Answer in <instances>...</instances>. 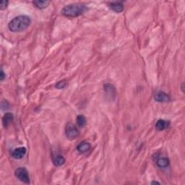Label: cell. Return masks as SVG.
Segmentation results:
<instances>
[{"instance_id":"12","label":"cell","mask_w":185,"mask_h":185,"mask_svg":"<svg viewBox=\"0 0 185 185\" xmlns=\"http://www.w3.org/2000/svg\"><path fill=\"white\" fill-rule=\"evenodd\" d=\"M104 87L105 91H106L107 93H110V96L114 98V96H115L116 94V88H114V86L110 83H106L104 85Z\"/></svg>"},{"instance_id":"17","label":"cell","mask_w":185,"mask_h":185,"mask_svg":"<svg viewBox=\"0 0 185 185\" xmlns=\"http://www.w3.org/2000/svg\"><path fill=\"white\" fill-rule=\"evenodd\" d=\"M9 108H10V103H9L8 100H2V103H1V109H2V110L4 111V110L8 109Z\"/></svg>"},{"instance_id":"4","label":"cell","mask_w":185,"mask_h":185,"mask_svg":"<svg viewBox=\"0 0 185 185\" xmlns=\"http://www.w3.org/2000/svg\"><path fill=\"white\" fill-rule=\"evenodd\" d=\"M15 177L20 180V182L25 184L30 183V177L28 172L26 168L24 167H20L15 170Z\"/></svg>"},{"instance_id":"13","label":"cell","mask_w":185,"mask_h":185,"mask_svg":"<svg viewBox=\"0 0 185 185\" xmlns=\"http://www.w3.org/2000/svg\"><path fill=\"white\" fill-rule=\"evenodd\" d=\"M13 121V115L11 113H6L2 119V122L4 127H8L9 125Z\"/></svg>"},{"instance_id":"5","label":"cell","mask_w":185,"mask_h":185,"mask_svg":"<svg viewBox=\"0 0 185 185\" xmlns=\"http://www.w3.org/2000/svg\"><path fill=\"white\" fill-rule=\"evenodd\" d=\"M154 98H155L156 101L159 103H166L169 101L170 100L169 95L166 94V93L163 92V91L156 92L155 95H154Z\"/></svg>"},{"instance_id":"3","label":"cell","mask_w":185,"mask_h":185,"mask_svg":"<svg viewBox=\"0 0 185 185\" xmlns=\"http://www.w3.org/2000/svg\"><path fill=\"white\" fill-rule=\"evenodd\" d=\"M65 135L69 140L76 139L80 135V131L74 124L68 122L65 126Z\"/></svg>"},{"instance_id":"2","label":"cell","mask_w":185,"mask_h":185,"mask_svg":"<svg viewBox=\"0 0 185 185\" xmlns=\"http://www.w3.org/2000/svg\"><path fill=\"white\" fill-rule=\"evenodd\" d=\"M88 10L87 6L83 3H73L66 5L62 9L61 13L65 17L77 18L83 15Z\"/></svg>"},{"instance_id":"8","label":"cell","mask_w":185,"mask_h":185,"mask_svg":"<svg viewBox=\"0 0 185 185\" xmlns=\"http://www.w3.org/2000/svg\"><path fill=\"white\" fill-rule=\"evenodd\" d=\"M52 161L53 163L56 166H61L65 163V158L64 156L61 154H53L52 156Z\"/></svg>"},{"instance_id":"6","label":"cell","mask_w":185,"mask_h":185,"mask_svg":"<svg viewBox=\"0 0 185 185\" xmlns=\"http://www.w3.org/2000/svg\"><path fill=\"white\" fill-rule=\"evenodd\" d=\"M26 151L27 150L25 147H18V148H15L13 152H12L11 155L14 158L21 159L24 157L25 153H26Z\"/></svg>"},{"instance_id":"15","label":"cell","mask_w":185,"mask_h":185,"mask_svg":"<svg viewBox=\"0 0 185 185\" xmlns=\"http://www.w3.org/2000/svg\"><path fill=\"white\" fill-rule=\"evenodd\" d=\"M77 124L81 128L85 127L86 124H87V120H86L85 117L83 115H78L77 117Z\"/></svg>"},{"instance_id":"16","label":"cell","mask_w":185,"mask_h":185,"mask_svg":"<svg viewBox=\"0 0 185 185\" xmlns=\"http://www.w3.org/2000/svg\"><path fill=\"white\" fill-rule=\"evenodd\" d=\"M67 86V83L65 80H61L58 83L56 84L55 87L57 89H63Z\"/></svg>"},{"instance_id":"7","label":"cell","mask_w":185,"mask_h":185,"mask_svg":"<svg viewBox=\"0 0 185 185\" xmlns=\"http://www.w3.org/2000/svg\"><path fill=\"white\" fill-rule=\"evenodd\" d=\"M91 148V145L90 142L87 141H83L80 143L78 147H77V150H78L79 153H87Z\"/></svg>"},{"instance_id":"1","label":"cell","mask_w":185,"mask_h":185,"mask_svg":"<svg viewBox=\"0 0 185 185\" xmlns=\"http://www.w3.org/2000/svg\"><path fill=\"white\" fill-rule=\"evenodd\" d=\"M31 19L28 15H19L13 18L8 24V28L13 33L24 31L30 26Z\"/></svg>"},{"instance_id":"11","label":"cell","mask_w":185,"mask_h":185,"mask_svg":"<svg viewBox=\"0 0 185 185\" xmlns=\"http://www.w3.org/2000/svg\"><path fill=\"white\" fill-rule=\"evenodd\" d=\"M156 164L160 168H167L170 164L169 159L168 158H165V157H163V158H159L156 161Z\"/></svg>"},{"instance_id":"18","label":"cell","mask_w":185,"mask_h":185,"mask_svg":"<svg viewBox=\"0 0 185 185\" xmlns=\"http://www.w3.org/2000/svg\"><path fill=\"white\" fill-rule=\"evenodd\" d=\"M8 1H2L1 5H0V9H1V10H5L7 7H8Z\"/></svg>"},{"instance_id":"9","label":"cell","mask_w":185,"mask_h":185,"mask_svg":"<svg viewBox=\"0 0 185 185\" xmlns=\"http://www.w3.org/2000/svg\"><path fill=\"white\" fill-rule=\"evenodd\" d=\"M170 125V122L164 119H159L156 124V128L158 131H163L167 129Z\"/></svg>"},{"instance_id":"20","label":"cell","mask_w":185,"mask_h":185,"mask_svg":"<svg viewBox=\"0 0 185 185\" xmlns=\"http://www.w3.org/2000/svg\"><path fill=\"white\" fill-rule=\"evenodd\" d=\"M152 184H161L160 183H159V182H152V183H151Z\"/></svg>"},{"instance_id":"14","label":"cell","mask_w":185,"mask_h":185,"mask_svg":"<svg viewBox=\"0 0 185 185\" xmlns=\"http://www.w3.org/2000/svg\"><path fill=\"white\" fill-rule=\"evenodd\" d=\"M33 4H34L36 8L40 9V10H43V9H45L47 8L49 4H50V2L49 1H35V2H33Z\"/></svg>"},{"instance_id":"19","label":"cell","mask_w":185,"mask_h":185,"mask_svg":"<svg viewBox=\"0 0 185 185\" xmlns=\"http://www.w3.org/2000/svg\"><path fill=\"white\" fill-rule=\"evenodd\" d=\"M5 78H6L5 74H4L3 69H1V73H0V80H1V81H3Z\"/></svg>"},{"instance_id":"10","label":"cell","mask_w":185,"mask_h":185,"mask_svg":"<svg viewBox=\"0 0 185 185\" xmlns=\"http://www.w3.org/2000/svg\"><path fill=\"white\" fill-rule=\"evenodd\" d=\"M109 7L112 10L117 13H122L124 10V5L121 2H111V3L109 4Z\"/></svg>"}]
</instances>
